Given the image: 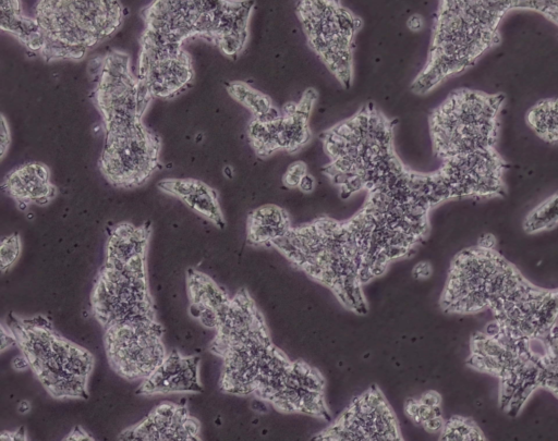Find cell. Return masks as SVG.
Returning <instances> with one entry per match:
<instances>
[{
	"label": "cell",
	"mask_w": 558,
	"mask_h": 441,
	"mask_svg": "<svg viewBox=\"0 0 558 441\" xmlns=\"http://www.w3.org/2000/svg\"><path fill=\"white\" fill-rule=\"evenodd\" d=\"M307 173V164L302 160L291 162L282 176L283 184L289 188H298L302 177Z\"/></svg>",
	"instance_id": "25"
},
{
	"label": "cell",
	"mask_w": 558,
	"mask_h": 441,
	"mask_svg": "<svg viewBox=\"0 0 558 441\" xmlns=\"http://www.w3.org/2000/svg\"><path fill=\"white\" fill-rule=\"evenodd\" d=\"M31 409V404L28 401H21L19 406H17V411L21 413V414H25L27 412H29Z\"/></svg>",
	"instance_id": "38"
},
{
	"label": "cell",
	"mask_w": 558,
	"mask_h": 441,
	"mask_svg": "<svg viewBox=\"0 0 558 441\" xmlns=\"http://www.w3.org/2000/svg\"><path fill=\"white\" fill-rule=\"evenodd\" d=\"M420 401H409L405 406L407 414L416 421L418 415Z\"/></svg>",
	"instance_id": "35"
},
{
	"label": "cell",
	"mask_w": 558,
	"mask_h": 441,
	"mask_svg": "<svg viewBox=\"0 0 558 441\" xmlns=\"http://www.w3.org/2000/svg\"><path fill=\"white\" fill-rule=\"evenodd\" d=\"M383 250L385 252L389 260H392L405 256L409 252V248L388 244L383 248Z\"/></svg>",
	"instance_id": "27"
},
{
	"label": "cell",
	"mask_w": 558,
	"mask_h": 441,
	"mask_svg": "<svg viewBox=\"0 0 558 441\" xmlns=\"http://www.w3.org/2000/svg\"><path fill=\"white\" fill-rule=\"evenodd\" d=\"M396 124L373 102H367L320 135L328 157L323 171L338 187L342 199L366 191L397 155L393 145Z\"/></svg>",
	"instance_id": "4"
},
{
	"label": "cell",
	"mask_w": 558,
	"mask_h": 441,
	"mask_svg": "<svg viewBox=\"0 0 558 441\" xmlns=\"http://www.w3.org/2000/svg\"><path fill=\"white\" fill-rule=\"evenodd\" d=\"M161 146L159 134L143 121L104 132L98 170L113 187H140L161 168Z\"/></svg>",
	"instance_id": "9"
},
{
	"label": "cell",
	"mask_w": 558,
	"mask_h": 441,
	"mask_svg": "<svg viewBox=\"0 0 558 441\" xmlns=\"http://www.w3.org/2000/svg\"><path fill=\"white\" fill-rule=\"evenodd\" d=\"M315 187H316V180L312 174H310L307 172L302 177L298 188L305 194H310V193L314 192Z\"/></svg>",
	"instance_id": "28"
},
{
	"label": "cell",
	"mask_w": 558,
	"mask_h": 441,
	"mask_svg": "<svg viewBox=\"0 0 558 441\" xmlns=\"http://www.w3.org/2000/svg\"><path fill=\"white\" fill-rule=\"evenodd\" d=\"M45 62L81 61L123 24L120 0H38L34 9Z\"/></svg>",
	"instance_id": "5"
},
{
	"label": "cell",
	"mask_w": 558,
	"mask_h": 441,
	"mask_svg": "<svg viewBox=\"0 0 558 441\" xmlns=\"http://www.w3.org/2000/svg\"><path fill=\"white\" fill-rule=\"evenodd\" d=\"M194 74L192 57L184 47L140 41L136 75L154 99H171L184 93Z\"/></svg>",
	"instance_id": "12"
},
{
	"label": "cell",
	"mask_w": 558,
	"mask_h": 441,
	"mask_svg": "<svg viewBox=\"0 0 558 441\" xmlns=\"http://www.w3.org/2000/svg\"><path fill=\"white\" fill-rule=\"evenodd\" d=\"M295 13L310 48L343 88L353 81V50L362 19L341 0H298Z\"/></svg>",
	"instance_id": "7"
},
{
	"label": "cell",
	"mask_w": 558,
	"mask_h": 441,
	"mask_svg": "<svg viewBox=\"0 0 558 441\" xmlns=\"http://www.w3.org/2000/svg\"><path fill=\"white\" fill-rule=\"evenodd\" d=\"M182 201L193 211L218 228L225 226V218L220 208L218 193L211 186L199 181L196 188Z\"/></svg>",
	"instance_id": "20"
},
{
	"label": "cell",
	"mask_w": 558,
	"mask_h": 441,
	"mask_svg": "<svg viewBox=\"0 0 558 441\" xmlns=\"http://www.w3.org/2000/svg\"><path fill=\"white\" fill-rule=\"evenodd\" d=\"M441 440H486L480 427L471 419L452 417L441 431Z\"/></svg>",
	"instance_id": "22"
},
{
	"label": "cell",
	"mask_w": 558,
	"mask_h": 441,
	"mask_svg": "<svg viewBox=\"0 0 558 441\" xmlns=\"http://www.w3.org/2000/svg\"><path fill=\"white\" fill-rule=\"evenodd\" d=\"M519 0H439L425 64L411 83L426 95L459 75L501 41L500 24Z\"/></svg>",
	"instance_id": "2"
},
{
	"label": "cell",
	"mask_w": 558,
	"mask_h": 441,
	"mask_svg": "<svg viewBox=\"0 0 558 441\" xmlns=\"http://www.w3.org/2000/svg\"><path fill=\"white\" fill-rule=\"evenodd\" d=\"M2 189L21 209L31 204L48 205L57 195L51 171L40 161H29L12 169L4 176Z\"/></svg>",
	"instance_id": "13"
},
{
	"label": "cell",
	"mask_w": 558,
	"mask_h": 441,
	"mask_svg": "<svg viewBox=\"0 0 558 441\" xmlns=\"http://www.w3.org/2000/svg\"><path fill=\"white\" fill-rule=\"evenodd\" d=\"M407 26L412 32H420L424 27V20L420 14H412L407 21Z\"/></svg>",
	"instance_id": "31"
},
{
	"label": "cell",
	"mask_w": 558,
	"mask_h": 441,
	"mask_svg": "<svg viewBox=\"0 0 558 441\" xmlns=\"http://www.w3.org/2000/svg\"><path fill=\"white\" fill-rule=\"evenodd\" d=\"M161 333L156 320L106 327L105 344L111 367L129 380L147 378L167 355Z\"/></svg>",
	"instance_id": "10"
},
{
	"label": "cell",
	"mask_w": 558,
	"mask_h": 441,
	"mask_svg": "<svg viewBox=\"0 0 558 441\" xmlns=\"http://www.w3.org/2000/svg\"><path fill=\"white\" fill-rule=\"evenodd\" d=\"M187 286L191 304L210 307L218 311L230 302L222 289L198 271H189Z\"/></svg>",
	"instance_id": "19"
},
{
	"label": "cell",
	"mask_w": 558,
	"mask_h": 441,
	"mask_svg": "<svg viewBox=\"0 0 558 441\" xmlns=\"http://www.w3.org/2000/svg\"><path fill=\"white\" fill-rule=\"evenodd\" d=\"M14 343H16V338L12 330H5L4 326L2 324V332H1V351L7 350L8 347L12 346Z\"/></svg>",
	"instance_id": "29"
},
{
	"label": "cell",
	"mask_w": 558,
	"mask_h": 441,
	"mask_svg": "<svg viewBox=\"0 0 558 441\" xmlns=\"http://www.w3.org/2000/svg\"><path fill=\"white\" fill-rule=\"evenodd\" d=\"M420 402L429 407L438 406L440 405V395L436 392H426Z\"/></svg>",
	"instance_id": "32"
},
{
	"label": "cell",
	"mask_w": 558,
	"mask_h": 441,
	"mask_svg": "<svg viewBox=\"0 0 558 441\" xmlns=\"http://www.w3.org/2000/svg\"><path fill=\"white\" fill-rule=\"evenodd\" d=\"M318 99L314 88H307L300 100L283 106L281 114L272 120L252 118L247 124V138L260 158L284 150L295 152L311 140L310 117Z\"/></svg>",
	"instance_id": "11"
},
{
	"label": "cell",
	"mask_w": 558,
	"mask_h": 441,
	"mask_svg": "<svg viewBox=\"0 0 558 441\" xmlns=\"http://www.w3.org/2000/svg\"><path fill=\"white\" fill-rule=\"evenodd\" d=\"M0 128H1V142H0V145H1V159H4L5 157V154L10 147V144H11V133H10V126H9V123L7 122V119L4 117V114H1V125H0Z\"/></svg>",
	"instance_id": "26"
},
{
	"label": "cell",
	"mask_w": 558,
	"mask_h": 441,
	"mask_svg": "<svg viewBox=\"0 0 558 441\" xmlns=\"http://www.w3.org/2000/svg\"><path fill=\"white\" fill-rule=\"evenodd\" d=\"M252 408L258 413L267 412V405L263 400H254L252 402Z\"/></svg>",
	"instance_id": "37"
},
{
	"label": "cell",
	"mask_w": 558,
	"mask_h": 441,
	"mask_svg": "<svg viewBox=\"0 0 558 441\" xmlns=\"http://www.w3.org/2000/svg\"><path fill=\"white\" fill-rule=\"evenodd\" d=\"M21 254V240L19 234L14 233L4 237L0 245V266L2 272L10 269L17 260Z\"/></svg>",
	"instance_id": "23"
},
{
	"label": "cell",
	"mask_w": 558,
	"mask_h": 441,
	"mask_svg": "<svg viewBox=\"0 0 558 441\" xmlns=\"http://www.w3.org/2000/svg\"><path fill=\"white\" fill-rule=\"evenodd\" d=\"M65 440H94L82 428L75 427Z\"/></svg>",
	"instance_id": "34"
},
{
	"label": "cell",
	"mask_w": 558,
	"mask_h": 441,
	"mask_svg": "<svg viewBox=\"0 0 558 441\" xmlns=\"http://www.w3.org/2000/svg\"><path fill=\"white\" fill-rule=\"evenodd\" d=\"M226 89L233 100L252 113L254 119L272 120L281 114L268 95L243 81H231L226 85Z\"/></svg>",
	"instance_id": "18"
},
{
	"label": "cell",
	"mask_w": 558,
	"mask_h": 441,
	"mask_svg": "<svg viewBox=\"0 0 558 441\" xmlns=\"http://www.w3.org/2000/svg\"><path fill=\"white\" fill-rule=\"evenodd\" d=\"M197 357L169 353L160 365L143 380L138 393L201 392Z\"/></svg>",
	"instance_id": "14"
},
{
	"label": "cell",
	"mask_w": 558,
	"mask_h": 441,
	"mask_svg": "<svg viewBox=\"0 0 558 441\" xmlns=\"http://www.w3.org/2000/svg\"><path fill=\"white\" fill-rule=\"evenodd\" d=\"M254 7V0H151L141 12L140 41L183 47L201 38L236 59L246 47Z\"/></svg>",
	"instance_id": "3"
},
{
	"label": "cell",
	"mask_w": 558,
	"mask_h": 441,
	"mask_svg": "<svg viewBox=\"0 0 558 441\" xmlns=\"http://www.w3.org/2000/svg\"><path fill=\"white\" fill-rule=\"evenodd\" d=\"M558 225V191L549 195L525 216L522 226L527 234L549 231Z\"/></svg>",
	"instance_id": "21"
},
{
	"label": "cell",
	"mask_w": 558,
	"mask_h": 441,
	"mask_svg": "<svg viewBox=\"0 0 558 441\" xmlns=\"http://www.w3.org/2000/svg\"><path fill=\"white\" fill-rule=\"evenodd\" d=\"M95 61L93 100L104 132L142 122L154 98L132 71L130 54L112 49Z\"/></svg>",
	"instance_id": "8"
},
{
	"label": "cell",
	"mask_w": 558,
	"mask_h": 441,
	"mask_svg": "<svg viewBox=\"0 0 558 441\" xmlns=\"http://www.w3.org/2000/svg\"><path fill=\"white\" fill-rule=\"evenodd\" d=\"M425 429L430 432L442 431L445 427V421L441 416L434 417L432 419L426 420L424 424Z\"/></svg>",
	"instance_id": "30"
},
{
	"label": "cell",
	"mask_w": 558,
	"mask_h": 441,
	"mask_svg": "<svg viewBox=\"0 0 558 441\" xmlns=\"http://www.w3.org/2000/svg\"><path fill=\"white\" fill-rule=\"evenodd\" d=\"M543 348L535 355V385L558 397V324L543 338Z\"/></svg>",
	"instance_id": "16"
},
{
	"label": "cell",
	"mask_w": 558,
	"mask_h": 441,
	"mask_svg": "<svg viewBox=\"0 0 558 441\" xmlns=\"http://www.w3.org/2000/svg\"><path fill=\"white\" fill-rule=\"evenodd\" d=\"M12 366L16 370H25L27 367H29V364L24 355L22 356H15L12 359Z\"/></svg>",
	"instance_id": "36"
},
{
	"label": "cell",
	"mask_w": 558,
	"mask_h": 441,
	"mask_svg": "<svg viewBox=\"0 0 558 441\" xmlns=\"http://www.w3.org/2000/svg\"><path fill=\"white\" fill-rule=\"evenodd\" d=\"M432 273V268L427 262H420L414 268V274L417 278H428Z\"/></svg>",
	"instance_id": "33"
},
{
	"label": "cell",
	"mask_w": 558,
	"mask_h": 441,
	"mask_svg": "<svg viewBox=\"0 0 558 441\" xmlns=\"http://www.w3.org/2000/svg\"><path fill=\"white\" fill-rule=\"evenodd\" d=\"M0 27L15 37L27 50L39 54L43 38L35 17L24 14L21 0H1Z\"/></svg>",
	"instance_id": "15"
},
{
	"label": "cell",
	"mask_w": 558,
	"mask_h": 441,
	"mask_svg": "<svg viewBox=\"0 0 558 441\" xmlns=\"http://www.w3.org/2000/svg\"><path fill=\"white\" fill-rule=\"evenodd\" d=\"M494 246V236L485 234L478 245L456 256L441 306L456 314L489 310L498 327L514 338L547 333L558 319V289L534 285Z\"/></svg>",
	"instance_id": "1"
},
{
	"label": "cell",
	"mask_w": 558,
	"mask_h": 441,
	"mask_svg": "<svg viewBox=\"0 0 558 441\" xmlns=\"http://www.w3.org/2000/svg\"><path fill=\"white\" fill-rule=\"evenodd\" d=\"M524 120L539 139L550 145L558 144V97L537 100L526 111Z\"/></svg>",
	"instance_id": "17"
},
{
	"label": "cell",
	"mask_w": 558,
	"mask_h": 441,
	"mask_svg": "<svg viewBox=\"0 0 558 441\" xmlns=\"http://www.w3.org/2000/svg\"><path fill=\"white\" fill-rule=\"evenodd\" d=\"M505 102L504 93L468 87L450 91L428 118L434 155L442 161L495 149Z\"/></svg>",
	"instance_id": "6"
},
{
	"label": "cell",
	"mask_w": 558,
	"mask_h": 441,
	"mask_svg": "<svg viewBox=\"0 0 558 441\" xmlns=\"http://www.w3.org/2000/svg\"><path fill=\"white\" fill-rule=\"evenodd\" d=\"M520 10L536 12L558 26V0H520Z\"/></svg>",
	"instance_id": "24"
}]
</instances>
